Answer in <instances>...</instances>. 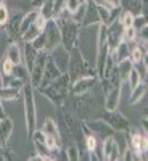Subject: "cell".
I'll list each match as a JSON object with an SVG mask.
<instances>
[{
	"instance_id": "22",
	"label": "cell",
	"mask_w": 148,
	"mask_h": 161,
	"mask_svg": "<svg viewBox=\"0 0 148 161\" xmlns=\"http://www.w3.org/2000/svg\"><path fill=\"white\" fill-rule=\"evenodd\" d=\"M21 53H23V61L26 64V68L31 71L32 64H34V61H36V58L39 55V50L31 42H24L23 44V48H21Z\"/></svg>"
},
{
	"instance_id": "31",
	"label": "cell",
	"mask_w": 148,
	"mask_h": 161,
	"mask_svg": "<svg viewBox=\"0 0 148 161\" xmlns=\"http://www.w3.org/2000/svg\"><path fill=\"white\" fill-rule=\"evenodd\" d=\"M39 18V10H31V11H28V13H24V16H23V21H21V34L29 28V26L36 21Z\"/></svg>"
},
{
	"instance_id": "9",
	"label": "cell",
	"mask_w": 148,
	"mask_h": 161,
	"mask_svg": "<svg viewBox=\"0 0 148 161\" xmlns=\"http://www.w3.org/2000/svg\"><path fill=\"white\" fill-rule=\"evenodd\" d=\"M126 132H127V147H130V148L135 152L137 159H146V150H148L146 134L132 130V127Z\"/></svg>"
},
{
	"instance_id": "15",
	"label": "cell",
	"mask_w": 148,
	"mask_h": 161,
	"mask_svg": "<svg viewBox=\"0 0 148 161\" xmlns=\"http://www.w3.org/2000/svg\"><path fill=\"white\" fill-rule=\"evenodd\" d=\"M97 80H98V77H97V76H85V77H79V79H76V80H73V82H71L69 93H73V95H79V93L90 92V90L95 89Z\"/></svg>"
},
{
	"instance_id": "21",
	"label": "cell",
	"mask_w": 148,
	"mask_h": 161,
	"mask_svg": "<svg viewBox=\"0 0 148 161\" xmlns=\"http://www.w3.org/2000/svg\"><path fill=\"white\" fill-rule=\"evenodd\" d=\"M121 86H114L105 93V110H118L119 108V102H121Z\"/></svg>"
},
{
	"instance_id": "17",
	"label": "cell",
	"mask_w": 148,
	"mask_h": 161,
	"mask_svg": "<svg viewBox=\"0 0 148 161\" xmlns=\"http://www.w3.org/2000/svg\"><path fill=\"white\" fill-rule=\"evenodd\" d=\"M50 58L53 60V63H55L57 66H58V69L61 71V73H66L68 71V61H69V52L66 50V48H63L61 45H58L55 50H52L50 53Z\"/></svg>"
},
{
	"instance_id": "28",
	"label": "cell",
	"mask_w": 148,
	"mask_h": 161,
	"mask_svg": "<svg viewBox=\"0 0 148 161\" xmlns=\"http://www.w3.org/2000/svg\"><path fill=\"white\" fill-rule=\"evenodd\" d=\"M23 87H5L0 86V98L2 100H16L21 95Z\"/></svg>"
},
{
	"instance_id": "38",
	"label": "cell",
	"mask_w": 148,
	"mask_h": 161,
	"mask_svg": "<svg viewBox=\"0 0 148 161\" xmlns=\"http://www.w3.org/2000/svg\"><path fill=\"white\" fill-rule=\"evenodd\" d=\"M87 0H66V3H64V10H68L69 13H73L74 10H77L82 3H85Z\"/></svg>"
},
{
	"instance_id": "43",
	"label": "cell",
	"mask_w": 148,
	"mask_h": 161,
	"mask_svg": "<svg viewBox=\"0 0 148 161\" xmlns=\"http://www.w3.org/2000/svg\"><path fill=\"white\" fill-rule=\"evenodd\" d=\"M31 44L40 52V50H44V45H45V36H44V32H40L36 39H32L31 40Z\"/></svg>"
},
{
	"instance_id": "13",
	"label": "cell",
	"mask_w": 148,
	"mask_h": 161,
	"mask_svg": "<svg viewBox=\"0 0 148 161\" xmlns=\"http://www.w3.org/2000/svg\"><path fill=\"white\" fill-rule=\"evenodd\" d=\"M24 13L23 11H16L10 15L8 21L5 23L3 29H5V36H8V39L11 42H15L18 37H21V21H23Z\"/></svg>"
},
{
	"instance_id": "3",
	"label": "cell",
	"mask_w": 148,
	"mask_h": 161,
	"mask_svg": "<svg viewBox=\"0 0 148 161\" xmlns=\"http://www.w3.org/2000/svg\"><path fill=\"white\" fill-rule=\"evenodd\" d=\"M68 74L71 77V82L79 77H85V76H97L95 68H92L89 61L84 58L82 52H80L79 45L73 47L69 50V61H68Z\"/></svg>"
},
{
	"instance_id": "6",
	"label": "cell",
	"mask_w": 148,
	"mask_h": 161,
	"mask_svg": "<svg viewBox=\"0 0 148 161\" xmlns=\"http://www.w3.org/2000/svg\"><path fill=\"white\" fill-rule=\"evenodd\" d=\"M101 119L108 124L114 132H126L132 127L130 121L121 113L119 110H103Z\"/></svg>"
},
{
	"instance_id": "16",
	"label": "cell",
	"mask_w": 148,
	"mask_h": 161,
	"mask_svg": "<svg viewBox=\"0 0 148 161\" xmlns=\"http://www.w3.org/2000/svg\"><path fill=\"white\" fill-rule=\"evenodd\" d=\"M123 31H124V28L119 23V19H116L111 24L106 26V44L110 47V52H113L118 47V44L123 40Z\"/></svg>"
},
{
	"instance_id": "19",
	"label": "cell",
	"mask_w": 148,
	"mask_h": 161,
	"mask_svg": "<svg viewBox=\"0 0 148 161\" xmlns=\"http://www.w3.org/2000/svg\"><path fill=\"white\" fill-rule=\"evenodd\" d=\"M60 74H61V71L58 69V66L53 63V60H52L50 55H48V60H47L45 68H44V74H42V80H40V86H39V87H45V86H48L52 80H55ZM39 87H37V89H39Z\"/></svg>"
},
{
	"instance_id": "8",
	"label": "cell",
	"mask_w": 148,
	"mask_h": 161,
	"mask_svg": "<svg viewBox=\"0 0 148 161\" xmlns=\"http://www.w3.org/2000/svg\"><path fill=\"white\" fill-rule=\"evenodd\" d=\"M63 121H64L66 130H68V134L71 136V139L76 142V145L80 143L84 147L85 132H84V127H82V121L71 113H63Z\"/></svg>"
},
{
	"instance_id": "33",
	"label": "cell",
	"mask_w": 148,
	"mask_h": 161,
	"mask_svg": "<svg viewBox=\"0 0 148 161\" xmlns=\"http://www.w3.org/2000/svg\"><path fill=\"white\" fill-rule=\"evenodd\" d=\"M64 156H66V159H69V161H79L80 158H82L79 147H77L76 143L66 147V148H64Z\"/></svg>"
},
{
	"instance_id": "10",
	"label": "cell",
	"mask_w": 148,
	"mask_h": 161,
	"mask_svg": "<svg viewBox=\"0 0 148 161\" xmlns=\"http://www.w3.org/2000/svg\"><path fill=\"white\" fill-rule=\"evenodd\" d=\"M44 36H45V45H44V52L50 53L52 50H55L58 45H61V36H60V29L57 26V21L50 18L47 19V24L44 28Z\"/></svg>"
},
{
	"instance_id": "44",
	"label": "cell",
	"mask_w": 148,
	"mask_h": 161,
	"mask_svg": "<svg viewBox=\"0 0 148 161\" xmlns=\"http://www.w3.org/2000/svg\"><path fill=\"white\" fill-rule=\"evenodd\" d=\"M8 18H10L8 8L3 3H0V26H5V23L8 21Z\"/></svg>"
},
{
	"instance_id": "39",
	"label": "cell",
	"mask_w": 148,
	"mask_h": 161,
	"mask_svg": "<svg viewBox=\"0 0 148 161\" xmlns=\"http://www.w3.org/2000/svg\"><path fill=\"white\" fill-rule=\"evenodd\" d=\"M135 39H137V29H134V26H130V28H124L123 40L129 42V40H135Z\"/></svg>"
},
{
	"instance_id": "11",
	"label": "cell",
	"mask_w": 148,
	"mask_h": 161,
	"mask_svg": "<svg viewBox=\"0 0 148 161\" xmlns=\"http://www.w3.org/2000/svg\"><path fill=\"white\" fill-rule=\"evenodd\" d=\"M42 132L45 134V139H47V145L50 152L55 150V148H61V134H60V129L55 123V119L52 118H47L44 121V126H42Z\"/></svg>"
},
{
	"instance_id": "30",
	"label": "cell",
	"mask_w": 148,
	"mask_h": 161,
	"mask_svg": "<svg viewBox=\"0 0 148 161\" xmlns=\"http://www.w3.org/2000/svg\"><path fill=\"white\" fill-rule=\"evenodd\" d=\"M10 74H13L15 77H18V79L24 80V82H29V69L26 68V64H24V63L13 64V69H11V73H10Z\"/></svg>"
},
{
	"instance_id": "45",
	"label": "cell",
	"mask_w": 148,
	"mask_h": 161,
	"mask_svg": "<svg viewBox=\"0 0 148 161\" xmlns=\"http://www.w3.org/2000/svg\"><path fill=\"white\" fill-rule=\"evenodd\" d=\"M18 156L13 153L10 148H7V145L2 147V161H13V159H16Z\"/></svg>"
},
{
	"instance_id": "35",
	"label": "cell",
	"mask_w": 148,
	"mask_h": 161,
	"mask_svg": "<svg viewBox=\"0 0 148 161\" xmlns=\"http://www.w3.org/2000/svg\"><path fill=\"white\" fill-rule=\"evenodd\" d=\"M119 23L123 24V28H130L132 26V21H134V15L129 11H121V15H119Z\"/></svg>"
},
{
	"instance_id": "7",
	"label": "cell",
	"mask_w": 148,
	"mask_h": 161,
	"mask_svg": "<svg viewBox=\"0 0 148 161\" xmlns=\"http://www.w3.org/2000/svg\"><path fill=\"white\" fill-rule=\"evenodd\" d=\"M93 106H95V95L92 93V90L74 95V110L79 119H89L93 111Z\"/></svg>"
},
{
	"instance_id": "48",
	"label": "cell",
	"mask_w": 148,
	"mask_h": 161,
	"mask_svg": "<svg viewBox=\"0 0 148 161\" xmlns=\"http://www.w3.org/2000/svg\"><path fill=\"white\" fill-rule=\"evenodd\" d=\"M89 153V159H92V161H98V159H101L98 155H97V150H93V152H87Z\"/></svg>"
},
{
	"instance_id": "12",
	"label": "cell",
	"mask_w": 148,
	"mask_h": 161,
	"mask_svg": "<svg viewBox=\"0 0 148 161\" xmlns=\"http://www.w3.org/2000/svg\"><path fill=\"white\" fill-rule=\"evenodd\" d=\"M48 60V53L44 52V50H40L39 52V55L32 64V68L29 71V82L34 89H37L40 86V80H42V74H44V68H45V63Z\"/></svg>"
},
{
	"instance_id": "1",
	"label": "cell",
	"mask_w": 148,
	"mask_h": 161,
	"mask_svg": "<svg viewBox=\"0 0 148 161\" xmlns=\"http://www.w3.org/2000/svg\"><path fill=\"white\" fill-rule=\"evenodd\" d=\"M69 87H71V77L68 71H66V73H61L55 80H52L48 86L39 87L37 90L44 97H47L55 106H64L69 95Z\"/></svg>"
},
{
	"instance_id": "34",
	"label": "cell",
	"mask_w": 148,
	"mask_h": 161,
	"mask_svg": "<svg viewBox=\"0 0 148 161\" xmlns=\"http://www.w3.org/2000/svg\"><path fill=\"white\" fill-rule=\"evenodd\" d=\"M85 8H87V2L85 3H82L77 10H74L73 13H69L71 15V18H73V21H76L79 26H80V23H82V19H84V15H85Z\"/></svg>"
},
{
	"instance_id": "27",
	"label": "cell",
	"mask_w": 148,
	"mask_h": 161,
	"mask_svg": "<svg viewBox=\"0 0 148 161\" xmlns=\"http://www.w3.org/2000/svg\"><path fill=\"white\" fill-rule=\"evenodd\" d=\"M145 95H146V80H140L135 87L130 89V100H129L130 105L139 103Z\"/></svg>"
},
{
	"instance_id": "24",
	"label": "cell",
	"mask_w": 148,
	"mask_h": 161,
	"mask_svg": "<svg viewBox=\"0 0 148 161\" xmlns=\"http://www.w3.org/2000/svg\"><path fill=\"white\" fill-rule=\"evenodd\" d=\"M5 58L11 61L13 64L23 63V53H21V47L18 45V42H10V45L5 50Z\"/></svg>"
},
{
	"instance_id": "2",
	"label": "cell",
	"mask_w": 148,
	"mask_h": 161,
	"mask_svg": "<svg viewBox=\"0 0 148 161\" xmlns=\"http://www.w3.org/2000/svg\"><path fill=\"white\" fill-rule=\"evenodd\" d=\"M57 21V26L60 29V36H61V47L66 50H71L73 47L77 45L79 42V31H80V26L73 21L71 15L68 10H63L57 18H53Z\"/></svg>"
},
{
	"instance_id": "4",
	"label": "cell",
	"mask_w": 148,
	"mask_h": 161,
	"mask_svg": "<svg viewBox=\"0 0 148 161\" xmlns=\"http://www.w3.org/2000/svg\"><path fill=\"white\" fill-rule=\"evenodd\" d=\"M21 95L24 102V116H26V127L28 132L32 134L37 129V110H36V100H34V87L31 82H26L21 89Z\"/></svg>"
},
{
	"instance_id": "14",
	"label": "cell",
	"mask_w": 148,
	"mask_h": 161,
	"mask_svg": "<svg viewBox=\"0 0 148 161\" xmlns=\"http://www.w3.org/2000/svg\"><path fill=\"white\" fill-rule=\"evenodd\" d=\"M121 152H123V150L119 148V143L116 142V139L113 136L103 139V143H101V159L118 161V159H121Z\"/></svg>"
},
{
	"instance_id": "49",
	"label": "cell",
	"mask_w": 148,
	"mask_h": 161,
	"mask_svg": "<svg viewBox=\"0 0 148 161\" xmlns=\"http://www.w3.org/2000/svg\"><path fill=\"white\" fill-rule=\"evenodd\" d=\"M5 116H7V113H5V108H3V100L0 98V119L5 118Z\"/></svg>"
},
{
	"instance_id": "32",
	"label": "cell",
	"mask_w": 148,
	"mask_h": 161,
	"mask_svg": "<svg viewBox=\"0 0 148 161\" xmlns=\"http://www.w3.org/2000/svg\"><path fill=\"white\" fill-rule=\"evenodd\" d=\"M0 77H2V86L5 87H23L26 82L18 77H15L13 74H0Z\"/></svg>"
},
{
	"instance_id": "47",
	"label": "cell",
	"mask_w": 148,
	"mask_h": 161,
	"mask_svg": "<svg viewBox=\"0 0 148 161\" xmlns=\"http://www.w3.org/2000/svg\"><path fill=\"white\" fill-rule=\"evenodd\" d=\"M47 2V0H32V2H31V7L32 8H36V10H39L40 7H42L44 3Z\"/></svg>"
},
{
	"instance_id": "5",
	"label": "cell",
	"mask_w": 148,
	"mask_h": 161,
	"mask_svg": "<svg viewBox=\"0 0 148 161\" xmlns=\"http://www.w3.org/2000/svg\"><path fill=\"white\" fill-rule=\"evenodd\" d=\"M82 121V127H84V132L85 134H92L97 140H103L106 137H111L114 136V130L105 123L103 119H80Z\"/></svg>"
},
{
	"instance_id": "25",
	"label": "cell",
	"mask_w": 148,
	"mask_h": 161,
	"mask_svg": "<svg viewBox=\"0 0 148 161\" xmlns=\"http://www.w3.org/2000/svg\"><path fill=\"white\" fill-rule=\"evenodd\" d=\"M119 7L123 11H129L134 16L143 15V7L142 0H119Z\"/></svg>"
},
{
	"instance_id": "37",
	"label": "cell",
	"mask_w": 148,
	"mask_h": 161,
	"mask_svg": "<svg viewBox=\"0 0 148 161\" xmlns=\"http://www.w3.org/2000/svg\"><path fill=\"white\" fill-rule=\"evenodd\" d=\"M132 26H134V29H143L145 26H146V15H137V16H134V21H132Z\"/></svg>"
},
{
	"instance_id": "29",
	"label": "cell",
	"mask_w": 148,
	"mask_h": 161,
	"mask_svg": "<svg viewBox=\"0 0 148 161\" xmlns=\"http://www.w3.org/2000/svg\"><path fill=\"white\" fill-rule=\"evenodd\" d=\"M132 68H134V64H132V61L127 58V60H123V61H119V63H116V69H118V73H119V77H121V80H127V77H129V74H130V71H132Z\"/></svg>"
},
{
	"instance_id": "20",
	"label": "cell",
	"mask_w": 148,
	"mask_h": 161,
	"mask_svg": "<svg viewBox=\"0 0 148 161\" xmlns=\"http://www.w3.org/2000/svg\"><path fill=\"white\" fill-rule=\"evenodd\" d=\"M93 24H100V16L97 11V3L93 0H87V8H85V15L84 19L80 23V28H89Z\"/></svg>"
},
{
	"instance_id": "51",
	"label": "cell",
	"mask_w": 148,
	"mask_h": 161,
	"mask_svg": "<svg viewBox=\"0 0 148 161\" xmlns=\"http://www.w3.org/2000/svg\"><path fill=\"white\" fill-rule=\"evenodd\" d=\"M3 2H5V0H0V3H3Z\"/></svg>"
},
{
	"instance_id": "26",
	"label": "cell",
	"mask_w": 148,
	"mask_h": 161,
	"mask_svg": "<svg viewBox=\"0 0 148 161\" xmlns=\"http://www.w3.org/2000/svg\"><path fill=\"white\" fill-rule=\"evenodd\" d=\"M110 53H111V57H113L114 63H119V61H123V60H127V58H129L130 50H129V45H127L126 40H121V42L118 44V47H116L113 52H110Z\"/></svg>"
},
{
	"instance_id": "46",
	"label": "cell",
	"mask_w": 148,
	"mask_h": 161,
	"mask_svg": "<svg viewBox=\"0 0 148 161\" xmlns=\"http://www.w3.org/2000/svg\"><path fill=\"white\" fill-rule=\"evenodd\" d=\"M11 69H13V63L8 61L7 58H5L2 63H0V74H10Z\"/></svg>"
},
{
	"instance_id": "50",
	"label": "cell",
	"mask_w": 148,
	"mask_h": 161,
	"mask_svg": "<svg viewBox=\"0 0 148 161\" xmlns=\"http://www.w3.org/2000/svg\"><path fill=\"white\" fill-rule=\"evenodd\" d=\"M0 161H2V145H0Z\"/></svg>"
},
{
	"instance_id": "40",
	"label": "cell",
	"mask_w": 148,
	"mask_h": 161,
	"mask_svg": "<svg viewBox=\"0 0 148 161\" xmlns=\"http://www.w3.org/2000/svg\"><path fill=\"white\" fill-rule=\"evenodd\" d=\"M97 5H101L105 7L106 10H113V8H118L119 7V0H93Z\"/></svg>"
},
{
	"instance_id": "23",
	"label": "cell",
	"mask_w": 148,
	"mask_h": 161,
	"mask_svg": "<svg viewBox=\"0 0 148 161\" xmlns=\"http://www.w3.org/2000/svg\"><path fill=\"white\" fill-rule=\"evenodd\" d=\"M11 132H13V121L11 118L5 116L0 119V145L5 147L8 143V139L11 136Z\"/></svg>"
},
{
	"instance_id": "41",
	"label": "cell",
	"mask_w": 148,
	"mask_h": 161,
	"mask_svg": "<svg viewBox=\"0 0 148 161\" xmlns=\"http://www.w3.org/2000/svg\"><path fill=\"white\" fill-rule=\"evenodd\" d=\"M127 80H129V86H130V89H134V87H135V86L140 82V80H142V77H140V74L135 71V68H132V71H130V74H129Z\"/></svg>"
},
{
	"instance_id": "36",
	"label": "cell",
	"mask_w": 148,
	"mask_h": 161,
	"mask_svg": "<svg viewBox=\"0 0 148 161\" xmlns=\"http://www.w3.org/2000/svg\"><path fill=\"white\" fill-rule=\"evenodd\" d=\"M97 139L92 136V134H85V140H84V147H85V152H93L97 150Z\"/></svg>"
},
{
	"instance_id": "18",
	"label": "cell",
	"mask_w": 148,
	"mask_h": 161,
	"mask_svg": "<svg viewBox=\"0 0 148 161\" xmlns=\"http://www.w3.org/2000/svg\"><path fill=\"white\" fill-rule=\"evenodd\" d=\"M45 24H47V19H45L44 16H40V13H39V18L21 34V40H23V42H31L32 39H36L40 32L44 31Z\"/></svg>"
},
{
	"instance_id": "42",
	"label": "cell",
	"mask_w": 148,
	"mask_h": 161,
	"mask_svg": "<svg viewBox=\"0 0 148 161\" xmlns=\"http://www.w3.org/2000/svg\"><path fill=\"white\" fill-rule=\"evenodd\" d=\"M121 159L123 161H132V159H137V155L130 147H127V148H124L123 152H121Z\"/></svg>"
}]
</instances>
